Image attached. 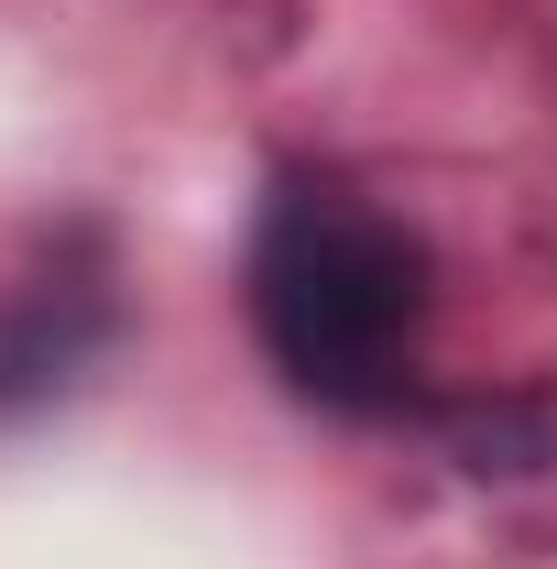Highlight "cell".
I'll use <instances>...</instances> for the list:
<instances>
[{"mask_svg":"<svg viewBox=\"0 0 557 569\" xmlns=\"http://www.w3.org/2000/svg\"><path fill=\"white\" fill-rule=\"evenodd\" d=\"M252 329L295 395L383 406L426 329V241L361 198L295 187L252 241Z\"/></svg>","mask_w":557,"mask_h":569,"instance_id":"6da1fadb","label":"cell"}]
</instances>
